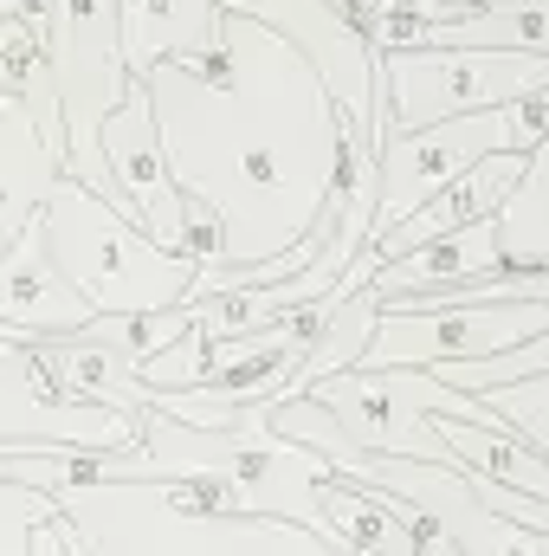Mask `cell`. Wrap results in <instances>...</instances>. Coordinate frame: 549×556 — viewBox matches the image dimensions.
Masks as SVG:
<instances>
[{"mask_svg":"<svg viewBox=\"0 0 549 556\" xmlns=\"http://www.w3.org/2000/svg\"><path fill=\"white\" fill-rule=\"evenodd\" d=\"M39 376L65 389L72 402L111 408V415H149V389L137 382V324L130 317H91L72 337H39L26 343Z\"/></svg>","mask_w":549,"mask_h":556,"instance_id":"obj_8","label":"cell"},{"mask_svg":"<svg viewBox=\"0 0 549 556\" xmlns=\"http://www.w3.org/2000/svg\"><path fill=\"white\" fill-rule=\"evenodd\" d=\"M369 7H375V0H349V20H362V13H369Z\"/></svg>","mask_w":549,"mask_h":556,"instance_id":"obj_19","label":"cell"},{"mask_svg":"<svg viewBox=\"0 0 549 556\" xmlns=\"http://www.w3.org/2000/svg\"><path fill=\"white\" fill-rule=\"evenodd\" d=\"M59 181V155L20 111H0V253L39 220L46 194Z\"/></svg>","mask_w":549,"mask_h":556,"instance_id":"obj_12","label":"cell"},{"mask_svg":"<svg viewBox=\"0 0 549 556\" xmlns=\"http://www.w3.org/2000/svg\"><path fill=\"white\" fill-rule=\"evenodd\" d=\"M39 52L59 91V175L91 188L124 214V194L98 155L104 117L124 104L130 72H124V33H117V0H46L39 20ZM130 220V214H124ZM137 227V220H130Z\"/></svg>","mask_w":549,"mask_h":556,"instance_id":"obj_3","label":"cell"},{"mask_svg":"<svg viewBox=\"0 0 549 556\" xmlns=\"http://www.w3.org/2000/svg\"><path fill=\"white\" fill-rule=\"evenodd\" d=\"M375 78H382V137H401L452 117L505 111L518 98H549V52L408 46V52H375Z\"/></svg>","mask_w":549,"mask_h":556,"instance_id":"obj_4","label":"cell"},{"mask_svg":"<svg viewBox=\"0 0 549 556\" xmlns=\"http://www.w3.org/2000/svg\"><path fill=\"white\" fill-rule=\"evenodd\" d=\"M98 155H104V168H111V181H117V194H124V214L137 220L155 247L175 253V247H181V227H188V201L175 194V181H168V168H162V149H155V124H149L142 85H130L124 104L104 117Z\"/></svg>","mask_w":549,"mask_h":556,"instance_id":"obj_9","label":"cell"},{"mask_svg":"<svg viewBox=\"0 0 549 556\" xmlns=\"http://www.w3.org/2000/svg\"><path fill=\"white\" fill-rule=\"evenodd\" d=\"M478 402V415L491 420V427H505L524 453H549V376H524V382H505V389H485V395H472Z\"/></svg>","mask_w":549,"mask_h":556,"instance_id":"obj_16","label":"cell"},{"mask_svg":"<svg viewBox=\"0 0 549 556\" xmlns=\"http://www.w3.org/2000/svg\"><path fill=\"white\" fill-rule=\"evenodd\" d=\"M137 85L162 168L181 201L207 207L227 273L266 266L317 227L336 194L343 117L297 46L220 13L194 59H168Z\"/></svg>","mask_w":549,"mask_h":556,"instance_id":"obj_1","label":"cell"},{"mask_svg":"<svg viewBox=\"0 0 549 556\" xmlns=\"http://www.w3.org/2000/svg\"><path fill=\"white\" fill-rule=\"evenodd\" d=\"M39 233L59 278L91 304V317H162L188 298L194 266L175 260L168 247H155L142 227H130L111 201H98L78 181H52L46 207H39Z\"/></svg>","mask_w":549,"mask_h":556,"instance_id":"obj_2","label":"cell"},{"mask_svg":"<svg viewBox=\"0 0 549 556\" xmlns=\"http://www.w3.org/2000/svg\"><path fill=\"white\" fill-rule=\"evenodd\" d=\"M426 427H433V440L452 453V466H459V472L491 479V485H505V492H518V498H544V505H549V466L537 459V453H524L505 427L446 420V415H426Z\"/></svg>","mask_w":549,"mask_h":556,"instance_id":"obj_13","label":"cell"},{"mask_svg":"<svg viewBox=\"0 0 549 556\" xmlns=\"http://www.w3.org/2000/svg\"><path fill=\"white\" fill-rule=\"evenodd\" d=\"M491 240H498L505 273H544L549 266V149H537L518 168V181L491 207Z\"/></svg>","mask_w":549,"mask_h":556,"instance_id":"obj_14","label":"cell"},{"mask_svg":"<svg viewBox=\"0 0 549 556\" xmlns=\"http://www.w3.org/2000/svg\"><path fill=\"white\" fill-rule=\"evenodd\" d=\"M375 298H369V285L356 291V298H330V311H323V330H317V343H310V356L291 369V382H284V395H304V389H317V382H330V376H343V369H356L362 363V350H369V337H375ZM278 395V402H284Z\"/></svg>","mask_w":549,"mask_h":556,"instance_id":"obj_15","label":"cell"},{"mask_svg":"<svg viewBox=\"0 0 549 556\" xmlns=\"http://www.w3.org/2000/svg\"><path fill=\"white\" fill-rule=\"evenodd\" d=\"M549 337V304H439V311H375V337L356 369H446L485 363L498 350Z\"/></svg>","mask_w":549,"mask_h":556,"instance_id":"obj_6","label":"cell"},{"mask_svg":"<svg viewBox=\"0 0 549 556\" xmlns=\"http://www.w3.org/2000/svg\"><path fill=\"white\" fill-rule=\"evenodd\" d=\"M220 0H117V33H124V72L137 85L142 72L168 59H194L214 39Z\"/></svg>","mask_w":549,"mask_h":556,"instance_id":"obj_11","label":"cell"},{"mask_svg":"<svg viewBox=\"0 0 549 556\" xmlns=\"http://www.w3.org/2000/svg\"><path fill=\"white\" fill-rule=\"evenodd\" d=\"M7 20L39 33V20H46V0H0V26H7Z\"/></svg>","mask_w":549,"mask_h":556,"instance_id":"obj_18","label":"cell"},{"mask_svg":"<svg viewBox=\"0 0 549 556\" xmlns=\"http://www.w3.org/2000/svg\"><path fill=\"white\" fill-rule=\"evenodd\" d=\"M0 324L20 337V343H39V337H72L91 324V304L59 278L52 253H46V233L39 220L0 253Z\"/></svg>","mask_w":549,"mask_h":556,"instance_id":"obj_10","label":"cell"},{"mask_svg":"<svg viewBox=\"0 0 549 556\" xmlns=\"http://www.w3.org/2000/svg\"><path fill=\"white\" fill-rule=\"evenodd\" d=\"M544 117H549V98H518L505 111H478V117H452V124H433V130L382 137L375 142V227L369 233L401 227L413 207H426L439 188H452L485 155H537V149H549Z\"/></svg>","mask_w":549,"mask_h":556,"instance_id":"obj_5","label":"cell"},{"mask_svg":"<svg viewBox=\"0 0 549 556\" xmlns=\"http://www.w3.org/2000/svg\"><path fill=\"white\" fill-rule=\"evenodd\" d=\"M426 376L439 389H452V395H485V389H505V382H524V376H549V337L498 350L485 363H446V369H426Z\"/></svg>","mask_w":549,"mask_h":556,"instance_id":"obj_17","label":"cell"},{"mask_svg":"<svg viewBox=\"0 0 549 556\" xmlns=\"http://www.w3.org/2000/svg\"><path fill=\"white\" fill-rule=\"evenodd\" d=\"M137 415H111L52 389L26 343H0V446L13 453H130Z\"/></svg>","mask_w":549,"mask_h":556,"instance_id":"obj_7","label":"cell"}]
</instances>
